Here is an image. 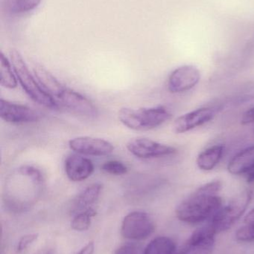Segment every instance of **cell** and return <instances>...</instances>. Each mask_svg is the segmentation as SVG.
<instances>
[{
    "label": "cell",
    "mask_w": 254,
    "mask_h": 254,
    "mask_svg": "<svg viewBox=\"0 0 254 254\" xmlns=\"http://www.w3.org/2000/svg\"><path fill=\"white\" fill-rule=\"evenodd\" d=\"M41 2V0H14L13 10L18 13L31 11Z\"/></svg>",
    "instance_id": "23"
},
{
    "label": "cell",
    "mask_w": 254,
    "mask_h": 254,
    "mask_svg": "<svg viewBox=\"0 0 254 254\" xmlns=\"http://www.w3.org/2000/svg\"><path fill=\"white\" fill-rule=\"evenodd\" d=\"M241 123L243 125L254 124V107L244 113L241 119Z\"/></svg>",
    "instance_id": "26"
},
{
    "label": "cell",
    "mask_w": 254,
    "mask_h": 254,
    "mask_svg": "<svg viewBox=\"0 0 254 254\" xmlns=\"http://www.w3.org/2000/svg\"><path fill=\"white\" fill-rule=\"evenodd\" d=\"M0 83L7 89H14L17 86V78L10 61L3 53L0 54Z\"/></svg>",
    "instance_id": "20"
},
{
    "label": "cell",
    "mask_w": 254,
    "mask_h": 254,
    "mask_svg": "<svg viewBox=\"0 0 254 254\" xmlns=\"http://www.w3.org/2000/svg\"><path fill=\"white\" fill-rule=\"evenodd\" d=\"M216 110L212 107H201L177 118L173 123V129L177 134L187 132L203 126L214 119Z\"/></svg>",
    "instance_id": "11"
},
{
    "label": "cell",
    "mask_w": 254,
    "mask_h": 254,
    "mask_svg": "<svg viewBox=\"0 0 254 254\" xmlns=\"http://www.w3.org/2000/svg\"><path fill=\"white\" fill-rule=\"evenodd\" d=\"M224 152L225 146L223 145H214L207 148L197 157V166L203 171H211L220 162Z\"/></svg>",
    "instance_id": "18"
},
{
    "label": "cell",
    "mask_w": 254,
    "mask_h": 254,
    "mask_svg": "<svg viewBox=\"0 0 254 254\" xmlns=\"http://www.w3.org/2000/svg\"></svg>",
    "instance_id": "32"
},
{
    "label": "cell",
    "mask_w": 254,
    "mask_h": 254,
    "mask_svg": "<svg viewBox=\"0 0 254 254\" xmlns=\"http://www.w3.org/2000/svg\"><path fill=\"white\" fill-rule=\"evenodd\" d=\"M177 254H183L181 253V252H179L178 253H177Z\"/></svg>",
    "instance_id": "31"
},
{
    "label": "cell",
    "mask_w": 254,
    "mask_h": 254,
    "mask_svg": "<svg viewBox=\"0 0 254 254\" xmlns=\"http://www.w3.org/2000/svg\"><path fill=\"white\" fill-rule=\"evenodd\" d=\"M175 243L167 237L154 239L146 246L144 254H177Z\"/></svg>",
    "instance_id": "19"
},
{
    "label": "cell",
    "mask_w": 254,
    "mask_h": 254,
    "mask_svg": "<svg viewBox=\"0 0 254 254\" xmlns=\"http://www.w3.org/2000/svg\"><path fill=\"white\" fill-rule=\"evenodd\" d=\"M201 80V72L192 65H184L174 69L168 79V89L171 93L179 94L193 89Z\"/></svg>",
    "instance_id": "8"
},
{
    "label": "cell",
    "mask_w": 254,
    "mask_h": 254,
    "mask_svg": "<svg viewBox=\"0 0 254 254\" xmlns=\"http://www.w3.org/2000/svg\"><path fill=\"white\" fill-rule=\"evenodd\" d=\"M127 149L140 159H152L169 156L177 153L176 148L164 143H158L146 137L133 138L127 143Z\"/></svg>",
    "instance_id": "7"
},
{
    "label": "cell",
    "mask_w": 254,
    "mask_h": 254,
    "mask_svg": "<svg viewBox=\"0 0 254 254\" xmlns=\"http://www.w3.org/2000/svg\"><path fill=\"white\" fill-rule=\"evenodd\" d=\"M69 146L76 153L91 156H104L112 153L114 150V146L110 142L88 136L72 139L69 142Z\"/></svg>",
    "instance_id": "10"
},
{
    "label": "cell",
    "mask_w": 254,
    "mask_h": 254,
    "mask_svg": "<svg viewBox=\"0 0 254 254\" xmlns=\"http://www.w3.org/2000/svg\"><path fill=\"white\" fill-rule=\"evenodd\" d=\"M216 234L209 225L195 231L180 251L183 254H211Z\"/></svg>",
    "instance_id": "12"
},
{
    "label": "cell",
    "mask_w": 254,
    "mask_h": 254,
    "mask_svg": "<svg viewBox=\"0 0 254 254\" xmlns=\"http://www.w3.org/2000/svg\"><path fill=\"white\" fill-rule=\"evenodd\" d=\"M94 248H95L94 247V243L92 242H90L86 246H85L77 254H93Z\"/></svg>",
    "instance_id": "28"
},
{
    "label": "cell",
    "mask_w": 254,
    "mask_h": 254,
    "mask_svg": "<svg viewBox=\"0 0 254 254\" xmlns=\"http://www.w3.org/2000/svg\"><path fill=\"white\" fill-rule=\"evenodd\" d=\"M57 100L63 107L76 114L87 117L97 114L96 108L87 98L69 88L66 87Z\"/></svg>",
    "instance_id": "13"
},
{
    "label": "cell",
    "mask_w": 254,
    "mask_h": 254,
    "mask_svg": "<svg viewBox=\"0 0 254 254\" xmlns=\"http://www.w3.org/2000/svg\"><path fill=\"white\" fill-rule=\"evenodd\" d=\"M246 223H254V209L249 212V214L245 218Z\"/></svg>",
    "instance_id": "29"
},
{
    "label": "cell",
    "mask_w": 254,
    "mask_h": 254,
    "mask_svg": "<svg viewBox=\"0 0 254 254\" xmlns=\"http://www.w3.org/2000/svg\"><path fill=\"white\" fill-rule=\"evenodd\" d=\"M253 198V192L245 190L223 205L210 219L209 226L217 234L231 228L247 210Z\"/></svg>",
    "instance_id": "5"
},
{
    "label": "cell",
    "mask_w": 254,
    "mask_h": 254,
    "mask_svg": "<svg viewBox=\"0 0 254 254\" xmlns=\"http://www.w3.org/2000/svg\"><path fill=\"white\" fill-rule=\"evenodd\" d=\"M245 176H246V180L249 183H254V168L252 170L246 173Z\"/></svg>",
    "instance_id": "30"
},
{
    "label": "cell",
    "mask_w": 254,
    "mask_h": 254,
    "mask_svg": "<svg viewBox=\"0 0 254 254\" xmlns=\"http://www.w3.org/2000/svg\"><path fill=\"white\" fill-rule=\"evenodd\" d=\"M121 123L136 131L153 129L168 122L172 117L171 112L164 107L151 108H122L118 113Z\"/></svg>",
    "instance_id": "3"
},
{
    "label": "cell",
    "mask_w": 254,
    "mask_h": 254,
    "mask_svg": "<svg viewBox=\"0 0 254 254\" xmlns=\"http://www.w3.org/2000/svg\"><path fill=\"white\" fill-rule=\"evenodd\" d=\"M95 215H96V211L92 207L78 213L72 221V228L75 231H80V232L86 231L90 226L91 220H92L91 219L95 216Z\"/></svg>",
    "instance_id": "21"
},
{
    "label": "cell",
    "mask_w": 254,
    "mask_h": 254,
    "mask_svg": "<svg viewBox=\"0 0 254 254\" xmlns=\"http://www.w3.org/2000/svg\"><path fill=\"white\" fill-rule=\"evenodd\" d=\"M10 60L18 81L30 98L46 108H58L56 100L43 89L36 77L31 74L23 58L17 50H10Z\"/></svg>",
    "instance_id": "4"
},
{
    "label": "cell",
    "mask_w": 254,
    "mask_h": 254,
    "mask_svg": "<svg viewBox=\"0 0 254 254\" xmlns=\"http://www.w3.org/2000/svg\"><path fill=\"white\" fill-rule=\"evenodd\" d=\"M101 170L104 173L113 176H123L128 173V167L119 161H109L101 166Z\"/></svg>",
    "instance_id": "22"
},
{
    "label": "cell",
    "mask_w": 254,
    "mask_h": 254,
    "mask_svg": "<svg viewBox=\"0 0 254 254\" xmlns=\"http://www.w3.org/2000/svg\"><path fill=\"white\" fill-rule=\"evenodd\" d=\"M34 73L40 86L52 98H55V100L59 98L60 95L66 89L65 86L61 84L58 79L46 68L41 66H35L34 68Z\"/></svg>",
    "instance_id": "16"
},
{
    "label": "cell",
    "mask_w": 254,
    "mask_h": 254,
    "mask_svg": "<svg viewBox=\"0 0 254 254\" xmlns=\"http://www.w3.org/2000/svg\"><path fill=\"white\" fill-rule=\"evenodd\" d=\"M237 240L244 243L254 242V223H247L246 226L242 227L236 234Z\"/></svg>",
    "instance_id": "24"
},
{
    "label": "cell",
    "mask_w": 254,
    "mask_h": 254,
    "mask_svg": "<svg viewBox=\"0 0 254 254\" xmlns=\"http://www.w3.org/2000/svg\"><path fill=\"white\" fill-rule=\"evenodd\" d=\"M0 117L7 123L21 125L38 122L40 115L26 106L0 100Z\"/></svg>",
    "instance_id": "9"
},
{
    "label": "cell",
    "mask_w": 254,
    "mask_h": 254,
    "mask_svg": "<svg viewBox=\"0 0 254 254\" xmlns=\"http://www.w3.org/2000/svg\"><path fill=\"white\" fill-rule=\"evenodd\" d=\"M155 228V223L148 213L134 211L124 218L121 234L128 240H143L153 234Z\"/></svg>",
    "instance_id": "6"
},
{
    "label": "cell",
    "mask_w": 254,
    "mask_h": 254,
    "mask_svg": "<svg viewBox=\"0 0 254 254\" xmlns=\"http://www.w3.org/2000/svg\"><path fill=\"white\" fill-rule=\"evenodd\" d=\"M43 177L38 169L31 166H22L13 172L5 182L6 201L9 206L17 209L19 196L22 197V209L28 207L25 195L34 198L40 193L43 187Z\"/></svg>",
    "instance_id": "2"
},
{
    "label": "cell",
    "mask_w": 254,
    "mask_h": 254,
    "mask_svg": "<svg viewBox=\"0 0 254 254\" xmlns=\"http://www.w3.org/2000/svg\"><path fill=\"white\" fill-rule=\"evenodd\" d=\"M254 168V145L243 149L228 163V170L234 176L246 175Z\"/></svg>",
    "instance_id": "15"
},
{
    "label": "cell",
    "mask_w": 254,
    "mask_h": 254,
    "mask_svg": "<svg viewBox=\"0 0 254 254\" xmlns=\"http://www.w3.org/2000/svg\"><path fill=\"white\" fill-rule=\"evenodd\" d=\"M222 189V182L219 180L201 185L177 206L175 211L177 219L190 224L211 219L223 206L219 195Z\"/></svg>",
    "instance_id": "1"
},
{
    "label": "cell",
    "mask_w": 254,
    "mask_h": 254,
    "mask_svg": "<svg viewBox=\"0 0 254 254\" xmlns=\"http://www.w3.org/2000/svg\"><path fill=\"white\" fill-rule=\"evenodd\" d=\"M101 190L102 185L98 183L88 186L75 198L72 204V211L79 213L91 207V205L98 200Z\"/></svg>",
    "instance_id": "17"
},
{
    "label": "cell",
    "mask_w": 254,
    "mask_h": 254,
    "mask_svg": "<svg viewBox=\"0 0 254 254\" xmlns=\"http://www.w3.org/2000/svg\"><path fill=\"white\" fill-rule=\"evenodd\" d=\"M37 237H38V234H28V235L22 237L18 243L17 248H16L17 252H23L31 243H34L37 240Z\"/></svg>",
    "instance_id": "25"
},
{
    "label": "cell",
    "mask_w": 254,
    "mask_h": 254,
    "mask_svg": "<svg viewBox=\"0 0 254 254\" xmlns=\"http://www.w3.org/2000/svg\"><path fill=\"white\" fill-rule=\"evenodd\" d=\"M115 254H137V252L134 246L125 245L118 249Z\"/></svg>",
    "instance_id": "27"
},
{
    "label": "cell",
    "mask_w": 254,
    "mask_h": 254,
    "mask_svg": "<svg viewBox=\"0 0 254 254\" xmlns=\"http://www.w3.org/2000/svg\"><path fill=\"white\" fill-rule=\"evenodd\" d=\"M67 178L72 182H80L87 179L94 172L91 160L79 155H70L64 163Z\"/></svg>",
    "instance_id": "14"
}]
</instances>
